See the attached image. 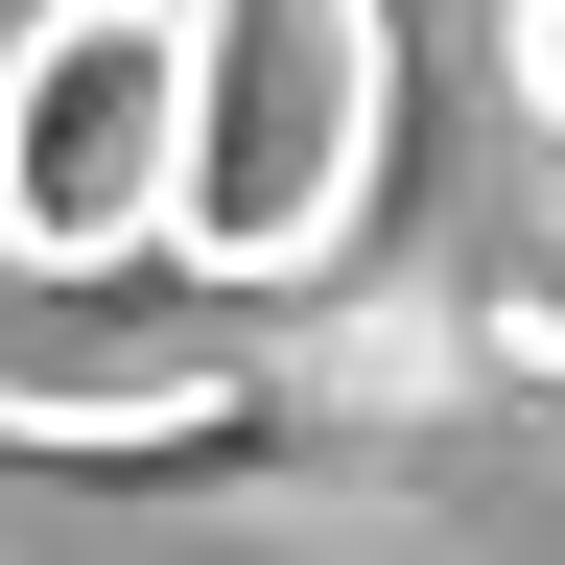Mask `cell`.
<instances>
[{
  "label": "cell",
  "instance_id": "3",
  "mask_svg": "<svg viewBox=\"0 0 565 565\" xmlns=\"http://www.w3.org/2000/svg\"><path fill=\"white\" fill-rule=\"evenodd\" d=\"M448 307H471L494 377H565V118H542V166H519V212H494V259L448 282Z\"/></svg>",
  "mask_w": 565,
  "mask_h": 565
},
{
  "label": "cell",
  "instance_id": "2",
  "mask_svg": "<svg viewBox=\"0 0 565 565\" xmlns=\"http://www.w3.org/2000/svg\"><path fill=\"white\" fill-rule=\"evenodd\" d=\"M377 166V0H189V259L307 282Z\"/></svg>",
  "mask_w": 565,
  "mask_h": 565
},
{
  "label": "cell",
  "instance_id": "1",
  "mask_svg": "<svg viewBox=\"0 0 565 565\" xmlns=\"http://www.w3.org/2000/svg\"><path fill=\"white\" fill-rule=\"evenodd\" d=\"M189 236V0H47L0 24V259L95 282Z\"/></svg>",
  "mask_w": 565,
  "mask_h": 565
}]
</instances>
